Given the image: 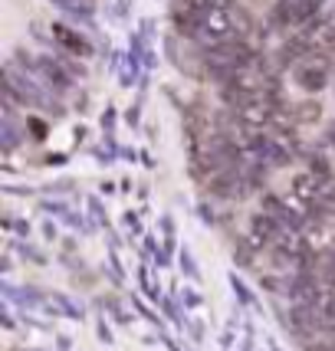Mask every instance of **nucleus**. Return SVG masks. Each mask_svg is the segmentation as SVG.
<instances>
[{"label":"nucleus","mask_w":335,"mask_h":351,"mask_svg":"<svg viewBox=\"0 0 335 351\" xmlns=\"http://www.w3.org/2000/svg\"><path fill=\"white\" fill-rule=\"evenodd\" d=\"M198 214H200V223H207V227L217 223V217H213V210L207 207V204H198Z\"/></svg>","instance_id":"obj_20"},{"label":"nucleus","mask_w":335,"mask_h":351,"mask_svg":"<svg viewBox=\"0 0 335 351\" xmlns=\"http://www.w3.org/2000/svg\"><path fill=\"white\" fill-rule=\"evenodd\" d=\"M10 266H14V263H10V256H3V260H0V273H10Z\"/></svg>","instance_id":"obj_33"},{"label":"nucleus","mask_w":335,"mask_h":351,"mask_svg":"<svg viewBox=\"0 0 335 351\" xmlns=\"http://www.w3.org/2000/svg\"><path fill=\"white\" fill-rule=\"evenodd\" d=\"M253 253H257V250H253V246L246 243V240H237V246H233V260H237V266H253Z\"/></svg>","instance_id":"obj_12"},{"label":"nucleus","mask_w":335,"mask_h":351,"mask_svg":"<svg viewBox=\"0 0 335 351\" xmlns=\"http://www.w3.org/2000/svg\"><path fill=\"white\" fill-rule=\"evenodd\" d=\"M122 220H125V227H132V233H141V223H138V214H135V210H125Z\"/></svg>","instance_id":"obj_21"},{"label":"nucleus","mask_w":335,"mask_h":351,"mask_svg":"<svg viewBox=\"0 0 335 351\" xmlns=\"http://www.w3.org/2000/svg\"><path fill=\"white\" fill-rule=\"evenodd\" d=\"M56 345H60L62 351H69V348H73V338H69V335H56Z\"/></svg>","instance_id":"obj_29"},{"label":"nucleus","mask_w":335,"mask_h":351,"mask_svg":"<svg viewBox=\"0 0 335 351\" xmlns=\"http://www.w3.org/2000/svg\"><path fill=\"white\" fill-rule=\"evenodd\" d=\"M89 210L95 214V220H99V227H108V217L102 214V207H99V200H95V197H89Z\"/></svg>","instance_id":"obj_19"},{"label":"nucleus","mask_w":335,"mask_h":351,"mask_svg":"<svg viewBox=\"0 0 335 351\" xmlns=\"http://www.w3.org/2000/svg\"><path fill=\"white\" fill-rule=\"evenodd\" d=\"M43 210H46V214H56V217L69 214V207H66V204H53V200H43Z\"/></svg>","instance_id":"obj_18"},{"label":"nucleus","mask_w":335,"mask_h":351,"mask_svg":"<svg viewBox=\"0 0 335 351\" xmlns=\"http://www.w3.org/2000/svg\"><path fill=\"white\" fill-rule=\"evenodd\" d=\"M303 154H305V165H309V171H312L319 181L332 174V168H329V158H325V154H316V152H303Z\"/></svg>","instance_id":"obj_9"},{"label":"nucleus","mask_w":335,"mask_h":351,"mask_svg":"<svg viewBox=\"0 0 335 351\" xmlns=\"http://www.w3.org/2000/svg\"><path fill=\"white\" fill-rule=\"evenodd\" d=\"M292 194H296L299 200H305V204H309V200H316V194H319V178H316L312 171L296 174V178H292Z\"/></svg>","instance_id":"obj_5"},{"label":"nucleus","mask_w":335,"mask_h":351,"mask_svg":"<svg viewBox=\"0 0 335 351\" xmlns=\"http://www.w3.org/2000/svg\"><path fill=\"white\" fill-rule=\"evenodd\" d=\"M27 125H30V132H33V135H36V141H40V138H43V135H46V128H43V122H36V119H30V122H27Z\"/></svg>","instance_id":"obj_25"},{"label":"nucleus","mask_w":335,"mask_h":351,"mask_svg":"<svg viewBox=\"0 0 335 351\" xmlns=\"http://www.w3.org/2000/svg\"><path fill=\"white\" fill-rule=\"evenodd\" d=\"M0 322H3V328H7V332H14V328H16V322H14V315H10V312H3V315H0Z\"/></svg>","instance_id":"obj_28"},{"label":"nucleus","mask_w":335,"mask_h":351,"mask_svg":"<svg viewBox=\"0 0 335 351\" xmlns=\"http://www.w3.org/2000/svg\"><path fill=\"white\" fill-rule=\"evenodd\" d=\"M132 306H135V312H138V315H141L145 322H152V325H158V332H165V328H161V319H158V315H154L152 308L145 306V302H141L138 295H132Z\"/></svg>","instance_id":"obj_14"},{"label":"nucleus","mask_w":335,"mask_h":351,"mask_svg":"<svg viewBox=\"0 0 335 351\" xmlns=\"http://www.w3.org/2000/svg\"><path fill=\"white\" fill-rule=\"evenodd\" d=\"M187 332H191L194 341H200V338H204V325H200V322H187Z\"/></svg>","instance_id":"obj_23"},{"label":"nucleus","mask_w":335,"mask_h":351,"mask_svg":"<svg viewBox=\"0 0 335 351\" xmlns=\"http://www.w3.org/2000/svg\"><path fill=\"white\" fill-rule=\"evenodd\" d=\"M325 141H329V145H332V148H335V122L329 125V128H325Z\"/></svg>","instance_id":"obj_32"},{"label":"nucleus","mask_w":335,"mask_h":351,"mask_svg":"<svg viewBox=\"0 0 335 351\" xmlns=\"http://www.w3.org/2000/svg\"><path fill=\"white\" fill-rule=\"evenodd\" d=\"M296 86L303 92H322L329 86V56L325 53H309L303 62H296Z\"/></svg>","instance_id":"obj_1"},{"label":"nucleus","mask_w":335,"mask_h":351,"mask_svg":"<svg viewBox=\"0 0 335 351\" xmlns=\"http://www.w3.org/2000/svg\"><path fill=\"white\" fill-rule=\"evenodd\" d=\"M181 302H184V308H200V306H204V295H200L198 289H184L181 292Z\"/></svg>","instance_id":"obj_16"},{"label":"nucleus","mask_w":335,"mask_h":351,"mask_svg":"<svg viewBox=\"0 0 335 351\" xmlns=\"http://www.w3.org/2000/svg\"><path fill=\"white\" fill-rule=\"evenodd\" d=\"M283 328H290L292 335L312 338V335H316V332H319V328H322L319 306H305V302H292V308H290V319L283 322Z\"/></svg>","instance_id":"obj_2"},{"label":"nucleus","mask_w":335,"mask_h":351,"mask_svg":"<svg viewBox=\"0 0 335 351\" xmlns=\"http://www.w3.org/2000/svg\"><path fill=\"white\" fill-rule=\"evenodd\" d=\"M145 253H158V243H154V237H145Z\"/></svg>","instance_id":"obj_31"},{"label":"nucleus","mask_w":335,"mask_h":351,"mask_svg":"<svg viewBox=\"0 0 335 351\" xmlns=\"http://www.w3.org/2000/svg\"><path fill=\"white\" fill-rule=\"evenodd\" d=\"M53 36H56V43H62L69 53H76V56H92V46L82 33L69 30V27H62V23H53Z\"/></svg>","instance_id":"obj_3"},{"label":"nucleus","mask_w":335,"mask_h":351,"mask_svg":"<svg viewBox=\"0 0 335 351\" xmlns=\"http://www.w3.org/2000/svg\"><path fill=\"white\" fill-rule=\"evenodd\" d=\"M233 341H237L233 332H224V335H220V345H224V348H233Z\"/></svg>","instance_id":"obj_30"},{"label":"nucleus","mask_w":335,"mask_h":351,"mask_svg":"<svg viewBox=\"0 0 335 351\" xmlns=\"http://www.w3.org/2000/svg\"><path fill=\"white\" fill-rule=\"evenodd\" d=\"M316 200L325 207V214H335V174H329V178H322L319 181V194H316Z\"/></svg>","instance_id":"obj_6"},{"label":"nucleus","mask_w":335,"mask_h":351,"mask_svg":"<svg viewBox=\"0 0 335 351\" xmlns=\"http://www.w3.org/2000/svg\"><path fill=\"white\" fill-rule=\"evenodd\" d=\"M230 286H233V292H237V299H240V306H250V308H257L259 312V302H257V295L246 289V282L240 279L237 273H230Z\"/></svg>","instance_id":"obj_8"},{"label":"nucleus","mask_w":335,"mask_h":351,"mask_svg":"<svg viewBox=\"0 0 335 351\" xmlns=\"http://www.w3.org/2000/svg\"><path fill=\"white\" fill-rule=\"evenodd\" d=\"M292 119H296V122H303V125L319 122V119H322L319 102H299V106H296V112H292Z\"/></svg>","instance_id":"obj_7"},{"label":"nucleus","mask_w":335,"mask_h":351,"mask_svg":"<svg viewBox=\"0 0 335 351\" xmlns=\"http://www.w3.org/2000/svg\"><path fill=\"white\" fill-rule=\"evenodd\" d=\"M178 263H181L184 276H187V279H194V282H198V279H200V273H198V263H194V256H191V250H187V246H184L181 253H178Z\"/></svg>","instance_id":"obj_13"},{"label":"nucleus","mask_w":335,"mask_h":351,"mask_svg":"<svg viewBox=\"0 0 335 351\" xmlns=\"http://www.w3.org/2000/svg\"><path fill=\"white\" fill-rule=\"evenodd\" d=\"M16 250H20V256H27V260H33L36 266H43V263H46L43 253H40V250H33V246H27V243H16Z\"/></svg>","instance_id":"obj_17"},{"label":"nucleus","mask_w":335,"mask_h":351,"mask_svg":"<svg viewBox=\"0 0 335 351\" xmlns=\"http://www.w3.org/2000/svg\"><path fill=\"white\" fill-rule=\"evenodd\" d=\"M332 20H335V16H332Z\"/></svg>","instance_id":"obj_35"},{"label":"nucleus","mask_w":335,"mask_h":351,"mask_svg":"<svg viewBox=\"0 0 335 351\" xmlns=\"http://www.w3.org/2000/svg\"><path fill=\"white\" fill-rule=\"evenodd\" d=\"M14 230L20 237H30V223H27V220H14Z\"/></svg>","instance_id":"obj_26"},{"label":"nucleus","mask_w":335,"mask_h":351,"mask_svg":"<svg viewBox=\"0 0 335 351\" xmlns=\"http://www.w3.org/2000/svg\"><path fill=\"white\" fill-rule=\"evenodd\" d=\"M99 306H102V308H108V312L115 315V322H119V325H132V315H128V312H125V308L119 306L115 299H106V302H99Z\"/></svg>","instance_id":"obj_15"},{"label":"nucleus","mask_w":335,"mask_h":351,"mask_svg":"<svg viewBox=\"0 0 335 351\" xmlns=\"http://www.w3.org/2000/svg\"><path fill=\"white\" fill-rule=\"evenodd\" d=\"M250 230L257 233V237H263L266 243L273 246L276 240H279V233H283V223L276 220L273 214H266V210H259V214L250 217Z\"/></svg>","instance_id":"obj_4"},{"label":"nucleus","mask_w":335,"mask_h":351,"mask_svg":"<svg viewBox=\"0 0 335 351\" xmlns=\"http://www.w3.org/2000/svg\"><path fill=\"white\" fill-rule=\"evenodd\" d=\"M332 282H335V279H332Z\"/></svg>","instance_id":"obj_34"},{"label":"nucleus","mask_w":335,"mask_h":351,"mask_svg":"<svg viewBox=\"0 0 335 351\" xmlns=\"http://www.w3.org/2000/svg\"><path fill=\"white\" fill-rule=\"evenodd\" d=\"M43 237L49 240V243L56 240V223H53V220H46V223H43Z\"/></svg>","instance_id":"obj_24"},{"label":"nucleus","mask_w":335,"mask_h":351,"mask_svg":"<svg viewBox=\"0 0 335 351\" xmlns=\"http://www.w3.org/2000/svg\"><path fill=\"white\" fill-rule=\"evenodd\" d=\"M259 286L266 292H273V295H290V276L286 279H276V276H263L259 279Z\"/></svg>","instance_id":"obj_10"},{"label":"nucleus","mask_w":335,"mask_h":351,"mask_svg":"<svg viewBox=\"0 0 335 351\" xmlns=\"http://www.w3.org/2000/svg\"><path fill=\"white\" fill-rule=\"evenodd\" d=\"M0 138H3V152H14L16 145H20V132L14 128L10 119H3V125H0Z\"/></svg>","instance_id":"obj_11"},{"label":"nucleus","mask_w":335,"mask_h":351,"mask_svg":"<svg viewBox=\"0 0 335 351\" xmlns=\"http://www.w3.org/2000/svg\"><path fill=\"white\" fill-rule=\"evenodd\" d=\"M95 335L102 338V341H106V345H112V332H108V325H106V319L99 322V325H95Z\"/></svg>","instance_id":"obj_22"},{"label":"nucleus","mask_w":335,"mask_h":351,"mask_svg":"<svg viewBox=\"0 0 335 351\" xmlns=\"http://www.w3.org/2000/svg\"><path fill=\"white\" fill-rule=\"evenodd\" d=\"M161 230H165V237H174V220H171V217H161Z\"/></svg>","instance_id":"obj_27"}]
</instances>
